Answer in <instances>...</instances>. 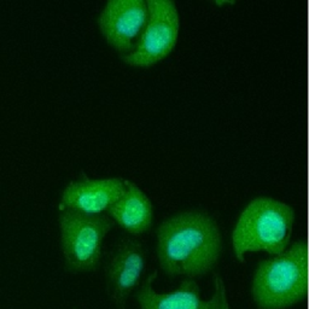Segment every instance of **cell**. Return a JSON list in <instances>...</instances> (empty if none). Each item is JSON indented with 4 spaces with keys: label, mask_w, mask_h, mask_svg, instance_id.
Wrapping results in <instances>:
<instances>
[{
    "label": "cell",
    "mask_w": 309,
    "mask_h": 309,
    "mask_svg": "<svg viewBox=\"0 0 309 309\" xmlns=\"http://www.w3.org/2000/svg\"><path fill=\"white\" fill-rule=\"evenodd\" d=\"M221 251L219 225L207 211H179L157 228L160 267L170 277L194 278L207 274L219 262Z\"/></svg>",
    "instance_id": "obj_1"
},
{
    "label": "cell",
    "mask_w": 309,
    "mask_h": 309,
    "mask_svg": "<svg viewBox=\"0 0 309 309\" xmlns=\"http://www.w3.org/2000/svg\"><path fill=\"white\" fill-rule=\"evenodd\" d=\"M295 209L269 196H257L241 210L232 231L233 254L245 262L247 252L264 251L275 256L291 244Z\"/></svg>",
    "instance_id": "obj_2"
},
{
    "label": "cell",
    "mask_w": 309,
    "mask_h": 309,
    "mask_svg": "<svg viewBox=\"0 0 309 309\" xmlns=\"http://www.w3.org/2000/svg\"><path fill=\"white\" fill-rule=\"evenodd\" d=\"M308 290V247L304 239L257 264L251 295L258 309H287L304 300Z\"/></svg>",
    "instance_id": "obj_3"
},
{
    "label": "cell",
    "mask_w": 309,
    "mask_h": 309,
    "mask_svg": "<svg viewBox=\"0 0 309 309\" xmlns=\"http://www.w3.org/2000/svg\"><path fill=\"white\" fill-rule=\"evenodd\" d=\"M115 222L106 214H85L62 209L59 214L61 245L65 267L73 273L93 272L101 261L103 240Z\"/></svg>",
    "instance_id": "obj_4"
},
{
    "label": "cell",
    "mask_w": 309,
    "mask_h": 309,
    "mask_svg": "<svg viewBox=\"0 0 309 309\" xmlns=\"http://www.w3.org/2000/svg\"><path fill=\"white\" fill-rule=\"evenodd\" d=\"M147 17L139 36L122 61L133 67H150L163 59L176 45L180 15L173 0H146Z\"/></svg>",
    "instance_id": "obj_5"
},
{
    "label": "cell",
    "mask_w": 309,
    "mask_h": 309,
    "mask_svg": "<svg viewBox=\"0 0 309 309\" xmlns=\"http://www.w3.org/2000/svg\"><path fill=\"white\" fill-rule=\"evenodd\" d=\"M146 267V250L138 239L118 241L105 263V289L110 300L124 308L129 295L138 287Z\"/></svg>",
    "instance_id": "obj_6"
},
{
    "label": "cell",
    "mask_w": 309,
    "mask_h": 309,
    "mask_svg": "<svg viewBox=\"0 0 309 309\" xmlns=\"http://www.w3.org/2000/svg\"><path fill=\"white\" fill-rule=\"evenodd\" d=\"M147 17L146 0H108L97 23L103 36L121 54L134 46Z\"/></svg>",
    "instance_id": "obj_7"
},
{
    "label": "cell",
    "mask_w": 309,
    "mask_h": 309,
    "mask_svg": "<svg viewBox=\"0 0 309 309\" xmlns=\"http://www.w3.org/2000/svg\"><path fill=\"white\" fill-rule=\"evenodd\" d=\"M156 278L157 270L147 275L137 291L140 309H219L221 306V283L224 279L219 274H215V291L209 300L202 298L201 287L193 279L182 280L178 289L170 292L158 294L152 287Z\"/></svg>",
    "instance_id": "obj_8"
},
{
    "label": "cell",
    "mask_w": 309,
    "mask_h": 309,
    "mask_svg": "<svg viewBox=\"0 0 309 309\" xmlns=\"http://www.w3.org/2000/svg\"><path fill=\"white\" fill-rule=\"evenodd\" d=\"M124 187V179L87 176L70 181L61 197V208L71 209L85 214H105L109 207L120 197Z\"/></svg>",
    "instance_id": "obj_9"
},
{
    "label": "cell",
    "mask_w": 309,
    "mask_h": 309,
    "mask_svg": "<svg viewBox=\"0 0 309 309\" xmlns=\"http://www.w3.org/2000/svg\"><path fill=\"white\" fill-rule=\"evenodd\" d=\"M109 217L131 234H141L150 230L154 220L152 202L139 186L124 179L120 197L106 211Z\"/></svg>",
    "instance_id": "obj_10"
},
{
    "label": "cell",
    "mask_w": 309,
    "mask_h": 309,
    "mask_svg": "<svg viewBox=\"0 0 309 309\" xmlns=\"http://www.w3.org/2000/svg\"><path fill=\"white\" fill-rule=\"evenodd\" d=\"M219 309H231L230 308V303H228V298H227V292H226V286L225 283H221V306Z\"/></svg>",
    "instance_id": "obj_11"
}]
</instances>
